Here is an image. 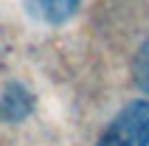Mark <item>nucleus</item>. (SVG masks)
<instances>
[{
    "label": "nucleus",
    "mask_w": 149,
    "mask_h": 146,
    "mask_svg": "<svg viewBox=\"0 0 149 146\" xmlns=\"http://www.w3.org/2000/svg\"><path fill=\"white\" fill-rule=\"evenodd\" d=\"M96 146H149V101L127 104Z\"/></svg>",
    "instance_id": "f257e3e1"
},
{
    "label": "nucleus",
    "mask_w": 149,
    "mask_h": 146,
    "mask_svg": "<svg viewBox=\"0 0 149 146\" xmlns=\"http://www.w3.org/2000/svg\"><path fill=\"white\" fill-rule=\"evenodd\" d=\"M79 0H34V11L45 23H65L68 17H73Z\"/></svg>",
    "instance_id": "f03ea898"
},
{
    "label": "nucleus",
    "mask_w": 149,
    "mask_h": 146,
    "mask_svg": "<svg viewBox=\"0 0 149 146\" xmlns=\"http://www.w3.org/2000/svg\"><path fill=\"white\" fill-rule=\"evenodd\" d=\"M28 110H31V96H28L20 84H11V87L0 96V113H6L8 118H23Z\"/></svg>",
    "instance_id": "7ed1b4c3"
},
{
    "label": "nucleus",
    "mask_w": 149,
    "mask_h": 146,
    "mask_svg": "<svg viewBox=\"0 0 149 146\" xmlns=\"http://www.w3.org/2000/svg\"><path fill=\"white\" fill-rule=\"evenodd\" d=\"M135 81L143 93H149V40L138 54V62H135Z\"/></svg>",
    "instance_id": "20e7f679"
}]
</instances>
